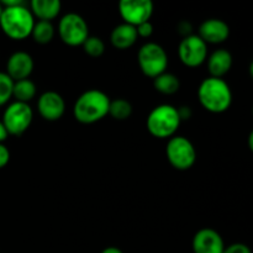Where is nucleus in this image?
<instances>
[{
	"label": "nucleus",
	"mask_w": 253,
	"mask_h": 253,
	"mask_svg": "<svg viewBox=\"0 0 253 253\" xmlns=\"http://www.w3.org/2000/svg\"><path fill=\"white\" fill-rule=\"evenodd\" d=\"M198 98L203 108L214 114L224 113L232 103V93L229 84L222 78L214 77H209L200 83Z\"/></svg>",
	"instance_id": "f257e3e1"
},
{
	"label": "nucleus",
	"mask_w": 253,
	"mask_h": 253,
	"mask_svg": "<svg viewBox=\"0 0 253 253\" xmlns=\"http://www.w3.org/2000/svg\"><path fill=\"white\" fill-rule=\"evenodd\" d=\"M110 101L109 96L98 89L84 91L74 104V118L82 124L96 123L109 114Z\"/></svg>",
	"instance_id": "f03ea898"
},
{
	"label": "nucleus",
	"mask_w": 253,
	"mask_h": 253,
	"mask_svg": "<svg viewBox=\"0 0 253 253\" xmlns=\"http://www.w3.org/2000/svg\"><path fill=\"white\" fill-rule=\"evenodd\" d=\"M35 26L34 15L24 4L4 7L0 16V27L7 37L12 40H24L31 36Z\"/></svg>",
	"instance_id": "7ed1b4c3"
},
{
	"label": "nucleus",
	"mask_w": 253,
	"mask_h": 253,
	"mask_svg": "<svg viewBox=\"0 0 253 253\" xmlns=\"http://www.w3.org/2000/svg\"><path fill=\"white\" fill-rule=\"evenodd\" d=\"M180 118L178 109L169 104L158 105L148 114L147 130L155 137L168 138L173 137L180 125Z\"/></svg>",
	"instance_id": "20e7f679"
},
{
	"label": "nucleus",
	"mask_w": 253,
	"mask_h": 253,
	"mask_svg": "<svg viewBox=\"0 0 253 253\" xmlns=\"http://www.w3.org/2000/svg\"><path fill=\"white\" fill-rule=\"evenodd\" d=\"M137 61L142 73L153 79L165 73L168 66L167 52L156 42H147L138 49Z\"/></svg>",
	"instance_id": "39448f33"
},
{
	"label": "nucleus",
	"mask_w": 253,
	"mask_h": 253,
	"mask_svg": "<svg viewBox=\"0 0 253 253\" xmlns=\"http://www.w3.org/2000/svg\"><path fill=\"white\" fill-rule=\"evenodd\" d=\"M166 155L170 165L179 170L189 169L197 161V151L194 145L184 136L170 137L166 148Z\"/></svg>",
	"instance_id": "423d86ee"
},
{
	"label": "nucleus",
	"mask_w": 253,
	"mask_h": 253,
	"mask_svg": "<svg viewBox=\"0 0 253 253\" xmlns=\"http://www.w3.org/2000/svg\"><path fill=\"white\" fill-rule=\"evenodd\" d=\"M58 35L68 46H81L89 37L88 24L81 15L68 12L59 20Z\"/></svg>",
	"instance_id": "0eeeda50"
},
{
	"label": "nucleus",
	"mask_w": 253,
	"mask_h": 253,
	"mask_svg": "<svg viewBox=\"0 0 253 253\" xmlns=\"http://www.w3.org/2000/svg\"><path fill=\"white\" fill-rule=\"evenodd\" d=\"M34 113L29 104L14 101L5 109L2 114V124L9 135H22L30 127Z\"/></svg>",
	"instance_id": "6e6552de"
},
{
	"label": "nucleus",
	"mask_w": 253,
	"mask_h": 253,
	"mask_svg": "<svg viewBox=\"0 0 253 253\" xmlns=\"http://www.w3.org/2000/svg\"><path fill=\"white\" fill-rule=\"evenodd\" d=\"M178 56L187 67H199L207 59L208 46L198 35H189L179 43Z\"/></svg>",
	"instance_id": "1a4fd4ad"
},
{
	"label": "nucleus",
	"mask_w": 253,
	"mask_h": 253,
	"mask_svg": "<svg viewBox=\"0 0 253 253\" xmlns=\"http://www.w3.org/2000/svg\"><path fill=\"white\" fill-rule=\"evenodd\" d=\"M119 12L125 24L136 27L152 16L153 2L151 0H123L119 4Z\"/></svg>",
	"instance_id": "9d476101"
},
{
	"label": "nucleus",
	"mask_w": 253,
	"mask_h": 253,
	"mask_svg": "<svg viewBox=\"0 0 253 253\" xmlns=\"http://www.w3.org/2000/svg\"><path fill=\"white\" fill-rule=\"evenodd\" d=\"M39 113L44 120L57 121L63 116L66 110V103L64 99L59 95L57 91H44L41 94L37 103Z\"/></svg>",
	"instance_id": "9b49d317"
},
{
	"label": "nucleus",
	"mask_w": 253,
	"mask_h": 253,
	"mask_svg": "<svg viewBox=\"0 0 253 253\" xmlns=\"http://www.w3.org/2000/svg\"><path fill=\"white\" fill-rule=\"evenodd\" d=\"M194 253H222L225 244L219 232L212 229H202L193 237Z\"/></svg>",
	"instance_id": "f8f14e48"
},
{
	"label": "nucleus",
	"mask_w": 253,
	"mask_h": 253,
	"mask_svg": "<svg viewBox=\"0 0 253 253\" xmlns=\"http://www.w3.org/2000/svg\"><path fill=\"white\" fill-rule=\"evenodd\" d=\"M32 71H34V59L27 52H14L7 59L6 74L14 82L27 79Z\"/></svg>",
	"instance_id": "ddd939ff"
},
{
	"label": "nucleus",
	"mask_w": 253,
	"mask_h": 253,
	"mask_svg": "<svg viewBox=\"0 0 253 253\" xmlns=\"http://www.w3.org/2000/svg\"><path fill=\"white\" fill-rule=\"evenodd\" d=\"M198 36L205 43H221L230 36V27L220 19H208L200 25Z\"/></svg>",
	"instance_id": "4468645a"
},
{
	"label": "nucleus",
	"mask_w": 253,
	"mask_h": 253,
	"mask_svg": "<svg viewBox=\"0 0 253 253\" xmlns=\"http://www.w3.org/2000/svg\"><path fill=\"white\" fill-rule=\"evenodd\" d=\"M232 67V54L227 49L220 48L208 58V69L214 78H222Z\"/></svg>",
	"instance_id": "2eb2a0df"
},
{
	"label": "nucleus",
	"mask_w": 253,
	"mask_h": 253,
	"mask_svg": "<svg viewBox=\"0 0 253 253\" xmlns=\"http://www.w3.org/2000/svg\"><path fill=\"white\" fill-rule=\"evenodd\" d=\"M138 39L136 27L128 24H120L111 31L110 41L114 47L119 49L130 48Z\"/></svg>",
	"instance_id": "dca6fc26"
},
{
	"label": "nucleus",
	"mask_w": 253,
	"mask_h": 253,
	"mask_svg": "<svg viewBox=\"0 0 253 253\" xmlns=\"http://www.w3.org/2000/svg\"><path fill=\"white\" fill-rule=\"evenodd\" d=\"M61 6L59 0H32L31 12L40 21H51L59 14Z\"/></svg>",
	"instance_id": "f3484780"
},
{
	"label": "nucleus",
	"mask_w": 253,
	"mask_h": 253,
	"mask_svg": "<svg viewBox=\"0 0 253 253\" xmlns=\"http://www.w3.org/2000/svg\"><path fill=\"white\" fill-rule=\"evenodd\" d=\"M153 86L160 93L166 94V95H172L179 90L180 82L177 76L165 72V73L160 74L153 79Z\"/></svg>",
	"instance_id": "a211bd4d"
},
{
	"label": "nucleus",
	"mask_w": 253,
	"mask_h": 253,
	"mask_svg": "<svg viewBox=\"0 0 253 253\" xmlns=\"http://www.w3.org/2000/svg\"><path fill=\"white\" fill-rule=\"evenodd\" d=\"M35 95H36V85L29 78L14 82L12 96L16 99V101L27 104L35 98Z\"/></svg>",
	"instance_id": "6ab92c4d"
},
{
	"label": "nucleus",
	"mask_w": 253,
	"mask_h": 253,
	"mask_svg": "<svg viewBox=\"0 0 253 253\" xmlns=\"http://www.w3.org/2000/svg\"><path fill=\"white\" fill-rule=\"evenodd\" d=\"M35 42L40 44H46L53 40L54 37V27L51 21H37L35 22V26L32 29L31 34Z\"/></svg>",
	"instance_id": "aec40b11"
},
{
	"label": "nucleus",
	"mask_w": 253,
	"mask_h": 253,
	"mask_svg": "<svg viewBox=\"0 0 253 253\" xmlns=\"http://www.w3.org/2000/svg\"><path fill=\"white\" fill-rule=\"evenodd\" d=\"M109 114L116 120H126L132 114V105L126 99H116L110 101Z\"/></svg>",
	"instance_id": "412c9836"
},
{
	"label": "nucleus",
	"mask_w": 253,
	"mask_h": 253,
	"mask_svg": "<svg viewBox=\"0 0 253 253\" xmlns=\"http://www.w3.org/2000/svg\"><path fill=\"white\" fill-rule=\"evenodd\" d=\"M84 52L90 57H100L105 52V44L100 37L89 36L83 44Z\"/></svg>",
	"instance_id": "4be33fe9"
},
{
	"label": "nucleus",
	"mask_w": 253,
	"mask_h": 253,
	"mask_svg": "<svg viewBox=\"0 0 253 253\" xmlns=\"http://www.w3.org/2000/svg\"><path fill=\"white\" fill-rule=\"evenodd\" d=\"M14 81L4 72H0V106L6 104L12 96Z\"/></svg>",
	"instance_id": "5701e85b"
},
{
	"label": "nucleus",
	"mask_w": 253,
	"mask_h": 253,
	"mask_svg": "<svg viewBox=\"0 0 253 253\" xmlns=\"http://www.w3.org/2000/svg\"><path fill=\"white\" fill-rule=\"evenodd\" d=\"M136 31H137L138 37H146L147 39L153 34V25L150 21H146L136 26Z\"/></svg>",
	"instance_id": "b1692460"
},
{
	"label": "nucleus",
	"mask_w": 253,
	"mask_h": 253,
	"mask_svg": "<svg viewBox=\"0 0 253 253\" xmlns=\"http://www.w3.org/2000/svg\"><path fill=\"white\" fill-rule=\"evenodd\" d=\"M222 253H252V251L245 244H232L229 247H225Z\"/></svg>",
	"instance_id": "393cba45"
},
{
	"label": "nucleus",
	"mask_w": 253,
	"mask_h": 253,
	"mask_svg": "<svg viewBox=\"0 0 253 253\" xmlns=\"http://www.w3.org/2000/svg\"><path fill=\"white\" fill-rule=\"evenodd\" d=\"M10 161V152L4 143H0V169L4 168Z\"/></svg>",
	"instance_id": "a878e982"
},
{
	"label": "nucleus",
	"mask_w": 253,
	"mask_h": 253,
	"mask_svg": "<svg viewBox=\"0 0 253 253\" xmlns=\"http://www.w3.org/2000/svg\"><path fill=\"white\" fill-rule=\"evenodd\" d=\"M178 114H179L180 120H188L192 116V109L189 106H182L178 109Z\"/></svg>",
	"instance_id": "bb28decb"
},
{
	"label": "nucleus",
	"mask_w": 253,
	"mask_h": 253,
	"mask_svg": "<svg viewBox=\"0 0 253 253\" xmlns=\"http://www.w3.org/2000/svg\"><path fill=\"white\" fill-rule=\"evenodd\" d=\"M7 136H9V133H7L6 128H5L2 121H0V143L4 142V141L7 138Z\"/></svg>",
	"instance_id": "cd10ccee"
},
{
	"label": "nucleus",
	"mask_w": 253,
	"mask_h": 253,
	"mask_svg": "<svg viewBox=\"0 0 253 253\" xmlns=\"http://www.w3.org/2000/svg\"><path fill=\"white\" fill-rule=\"evenodd\" d=\"M101 253H124L121 251L120 249H118V247H108V249L103 250V252Z\"/></svg>",
	"instance_id": "c85d7f7f"
},
{
	"label": "nucleus",
	"mask_w": 253,
	"mask_h": 253,
	"mask_svg": "<svg viewBox=\"0 0 253 253\" xmlns=\"http://www.w3.org/2000/svg\"><path fill=\"white\" fill-rule=\"evenodd\" d=\"M249 147L253 152V130L250 132V136H249Z\"/></svg>",
	"instance_id": "c756f323"
},
{
	"label": "nucleus",
	"mask_w": 253,
	"mask_h": 253,
	"mask_svg": "<svg viewBox=\"0 0 253 253\" xmlns=\"http://www.w3.org/2000/svg\"><path fill=\"white\" fill-rule=\"evenodd\" d=\"M250 74H251V77L253 78V61H252L251 66H250Z\"/></svg>",
	"instance_id": "7c9ffc66"
},
{
	"label": "nucleus",
	"mask_w": 253,
	"mask_h": 253,
	"mask_svg": "<svg viewBox=\"0 0 253 253\" xmlns=\"http://www.w3.org/2000/svg\"><path fill=\"white\" fill-rule=\"evenodd\" d=\"M2 9H4V7H2L1 2H0V16H1V14H2Z\"/></svg>",
	"instance_id": "2f4dec72"
},
{
	"label": "nucleus",
	"mask_w": 253,
	"mask_h": 253,
	"mask_svg": "<svg viewBox=\"0 0 253 253\" xmlns=\"http://www.w3.org/2000/svg\"><path fill=\"white\" fill-rule=\"evenodd\" d=\"M252 111H253V110H252Z\"/></svg>",
	"instance_id": "473e14b6"
}]
</instances>
